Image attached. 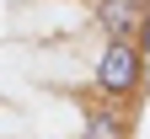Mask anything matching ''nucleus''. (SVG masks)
I'll return each mask as SVG.
<instances>
[{"label":"nucleus","mask_w":150,"mask_h":139,"mask_svg":"<svg viewBox=\"0 0 150 139\" xmlns=\"http://www.w3.org/2000/svg\"><path fill=\"white\" fill-rule=\"evenodd\" d=\"M134 128V112L118 102H102V96H81V139H129Z\"/></svg>","instance_id":"3"},{"label":"nucleus","mask_w":150,"mask_h":139,"mask_svg":"<svg viewBox=\"0 0 150 139\" xmlns=\"http://www.w3.org/2000/svg\"><path fill=\"white\" fill-rule=\"evenodd\" d=\"M150 91V54L134 43V37H102L97 70H91V96L102 102H118L134 112V102Z\"/></svg>","instance_id":"1"},{"label":"nucleus","mask_w":150,"mask_h":139,"mask_svg":"<svg viewBox=\"0 0 150 139\" xmlns=\"http://www.w3.org/2000/svg\"><path fill=\"white\" fill-rule=\"evenodd\" d=\"M91 27L102 37H134L150 27V0H91Z\"/></svg>","instance_id":"2"}]
</instances>
